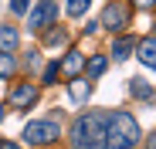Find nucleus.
I'll return each instance as SVG.
<instances>
[{"label": "nucleus", "instance_id": "1", "mask_svg": "<svg viewBox=\"0 0 156 149\" xmlns=\"http://www.w3.org/2000/svg\"><path fill=\"white\" fill-rule=\"evenodd\" d=\"M109 112H88L71 122V146L75 149H105Z\"/></svg>", "mask_w": 156, "mask_h": 149}, {"label": "nucleus", "instance_id": "2", "mask_svg": "<svg viewBox=\"0 0 156 149\" xmlns=\"http://www.w3.org/2000/svg\"><path fill=\"white\" fill-rule=\"evenodd\" d=\"M143 129L129 112H112L109 115V129H105V149H133L139 142Z\"/></svg>", "mask_w": 156, "mask_h": 149}, {"label": "nucleus", "instance_id": "3", "mask_svg": "<svg viewBox=\"0 0 156 149\" xmlns=\"http://www.w3.org/2000/svg\"><path fill=\"white\" fill-rule=\"evenodd\" d=\"M58 136H61V126L55 119H31L27 126H24V142L27 146H55L58 142Z\"/></svg>", "mask_w": 156, "mask_h": 149}, {"label": "nucleus", "instance_id": "4", "mask_svg": "<svg viewBox=\"0 0 156 149\" xmlns=\"http://www.w3.org/2000/svg\"><path fill=\"white\" fill-rule=\"evenodd\" d=\"M55 20H58V0H41V4L31 10L27 27L31 31H48V27H55Z\"/></svg>", "mask_w": 156, "mask_h": 149}, {"label": "nucleus", "instance_id": "5", "mask_svg": "<svg viewBox=\"0 0 156 149\" xmlns=\"http://www.w3.org/2000/svg\"><path fill=\"white\" fill-rule=\"evenodd\" d=\"M37 102V88L31 85V81H20L17 88H10V95H7V105L10 109H31Z\"/></svg>", "mask_w": 156, "mask_h": 149}, {"label": "nucleus", "instance_id": "6", "mask_svg": "<svg viewBox=\"0 0 156 149\" xmlns=\"http://www.w3.org/2000/svg\"><path fill=\"white\" fill-rule=\"evenodd\" d=\"M102 27H109V31H122L126 27V24H129V14H126V7L119 4V0H112V4L105 7V10H102Z\"/></svg>", "mask_w": 156, "mask_h": 149}, {"label": "nucleus", "instance_id": "7", "mask_svg": "<svg viewBox=\"0 0 156 149\" xmlns=\"http://www.w3.org/2000/svg\"><path fill=\"white\" fill-rule=\"evenodd\" d=\"M82 71H85V54L71 47V51L61 58V74H68V78H78Z\"/></svg>", "mask_w": 156, "mask_h": 149}, {"label": "nucleus", "instance_id": "8", "mask_svg": "<svg viewBox=\"0 0 156 149\" xmlns=\"http://www.w3.org/2000/svg\"><path fill=\"white\" fill-rule=\"evenodd\" d=\"M68 95H71V102L82 105L85 98L92 95V78H82V74H78V78H71V81H68Z\"/></svg>", "mask_w": 156, "mask_h": 149}, {"label": "nucleus", "instance_id": "9", "mask_svg": "<svg viewBox=\"0 0 156 149\" xmlns=\"http://www.w3.org/2000/svg\"><path fill=\"white\" fill-rule=\"evenodd\" d=\"M136 54L146 68L156 71V37H146V41H136Z\"/></svg>", "mask_w": 156, "mask_h": 149}, {"label": "nucleus", "instance_id": "10", "mask_svg": "<svg viewBox=\"0 0 156 149\" xmlns=\"http://www.w3.org/2000/svg\"><path fill=\"white\" fill-rule=\"evenodd\" d=\"M17 44H20V34H17V27H10V24H4L0 27V51H17Z\"/></svg>", "mask_w": 156, "mask_h": 149}, {"label": "nucleus", "instance_id": "11", "mask_svg": "<svg viewBox=\"0 0 156 149\" xmlns=\"http://www.w3.org/2000/svg\"><path fill=\"white\" fill-rule=\"evenodd\" d=\"M133 51H136V41L133 37H115L112 41V61H126Z\"/></svg>", "mask_w": 156, "mask_h": 149}, {"label": "nucleus", "instance_id": "12", "mask_svg": "<svg viewBox=\"0 0 156 149\" xmlns=\"http://www.w3.org/2000/svg\"><path fill=\"white\" fill-rule=\"evenodd\" d=\"M105 68H109V58L105 54H92L88 58V64H85V78H98V74H105Z\"/></svg>", "mask_w": 156, "mask_h": 149}, {"label": "nucleus", "instance_id": "13", "mask_svg": "<svg viewBox=\"0 0 156 149\" xmlns=\"http://www.w3.org/2000/svg\"><path fill=\"white\" fill-rule=\"evenodd\" d=\"M17 71V61L10 51H0V78H10V74Z\"/></svg>", "mask_w": 156, "mask_h": 149}, {"label": "nucleus", "instance_id": "14", "mask_svg": "<svg viewBox=\"0 0 156 149\" xmlns=\"http://www.w3.org/2000/svg\"><path fill=\"white\" fill-rule=\"evenodd\" d=\"M129 92H133L136 98H149V95H153V88H149V85H146L143 78H133V85H129Z\"/></svg>", "mask_w": 156, "mask_h": 149}, {"label": "nucleus", "instance_id": "15", "mask_svg": "<svg viewBox=\"0 0 156 149\" xmlns=\"http://www.w3.org/2000/svg\"><path fill=\"white\" fill-rule=\"evenodd\" d=\"M88 4H92V0H68V17H82L85 10H88Z\"/></svg>", "mask_w": 156, "mask_h": 149}, {"label": "nucleus", "instance_id": "16", "mask_svg": "<svg viewBox=\"0 0 156 149\" xmlns=\"http://www.w3.org/2000/svg\"><path fill=\"white\" fill-rule=\"evenodd\" d=\"M58 71H61V64H58V61H51V64L44 68V85H55V78H58Z\"/></svg>", "mask_w": 156, "mask_h": 149}, {"label": "nucleus", "instance_id": "17", "mask_svg": "<svg viewBox=\"0 0 156 149\" xmlns=\"http://www.w3.org/2000/svg\"><path fill=\"white\" fill-rule=\"evenodd\" d=\"M65 41H68V34H65L61 27H58V31H51V34H48V44H65Z\"/></svg>", "mask_w": 156, "mask_h": 149}, {"label": "nucleus", "instance_id": "18", "mask_svg": "<svg viewBox=\"0 0 156 149\" xmlns=\"http://www.w3.org/2000/svg\"><path fill=\"white\" fill-rule=\"evenodd\" d=\"M27 4H31V0H10V10L14 14H27Z\"/></svg>", "mask_w": 156, "mask_h": 149}, {"label": "nucleus", "instance_id": "19", "mask_svg": "<svg viewBox=\"0 0 156 149\" xmlns=\"http://www.w3.org/2000/svg\"><path fill=\"white\" fill-rule=\"evenodd\" d=\"M133 4H136L139 10H153V7H156V0H133Z\"/></svg>", "mask_w": 156, "mask_h": 149}, {"label": "nucleus", "instance_id": "20", "mask_svg": "<svg viewBox=\"0 0 156 149\" xmlns=\"http://www.w3.org/2000/svg\"><path fill=\"white\" fill-rule=\"evenodd\" d=\"M37 61H41V58H37V51H31V54H27V68H37Z\"/></svg>", "mask_w": 156, "mask_h": 149}, {"label": "nucleus", "instance_id": "21", "mask_svg": "<svg viewBox=\"0 0 156 149\" xmlns=\"http://www.w3.org/2000/svg\"><path fill=\"white\" fill-rule=\"evenodd\" d=\"M146 149H156V136H149V139H146Z\"/></svg>", "mask_w": 156, "mask_h": 149}, {"label": "nucleus", "instance_id": "22", "mask_svg": "<svg viewBox=\"0 0 156 149\" xmlns=\"http://www.w3.org/2000/svg\"><path fill=\"white\" fill-rule=\"evenodd\" d=\"M0 149H20V146H14V142H4V146H0Z\"/></svg>", "mask_w": 156, "mask_h": 149}, {"label": "nucleus", "instance_id": "23", "mask_svg": "<svg viewBox=\"0 0 156 149\" xmlns=\"http://www.w3.org/2000/svg\"><path fill=\"white\" fill-rule=\"evenodd\" d=\"M0 122H4V105H0Z\"/></svg>", "mask_w": 156, "mask_h": 149}, {"label": "nucleus", "instance_id": "24", "mask_svg": "<svg viewBox=\"0 0 156 149\" xmlns=\"http://www.w3.org/2000/svg\"><path fill=\"white\" fill-rule=\"evenodd\" d=\"M41 149H58V146H41Z\"/></svg>", "mask_w": 156, "mask_h": 149}]
</instances>
